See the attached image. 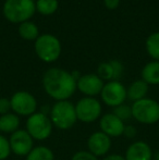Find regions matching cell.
<instances>
[{
  "label": "cell",
  "mask_w": 159,
  "mask_h": 160,
  "mask_svg": "<svg viewBox=\"0 0 159 160\" xmlns=\"http://www.w3.org/2000/svg\"><path fill=\"white\" fill-rule=\"evenodd\" d=\"M77 81L74 75L66 70L51 68L42 76V86L51 98L58 101L68 100L77 88Z\"/></svg>",
  "instance_id": "6da1fadb"
},
{
  "label": "cell",
  "mask_w": 159,
  "mask_h": 160,
  "mask_svg": "<svg viewBox=\"0 0 159 160\" xmlns=\"http://www.w3.org/2000/svg\"><path fill=\"white\" fill-rule=\"evenodd\" d=\"M36 3L34 0H6L2 12L9 22L21 24L34 15Z\"/></svg>",
  "instance_id": "7a4b0ae2"
},
{
  "label": "cell",
  "mask_w": 159,
  "mask_h": 160,
  "mask_svg": "<svg viewBox=\"0 0 159 160\" xmlns=\"http://www.w3.org/2000/svg\"><path fill=\"white\" fill-rule=\"evenodd\" d=\"M50 120L60 130L72 128L77 120L75 106L68 100L57 101L50 110Z\"/></svg>",
  "instance_id": "3957f363"
},
{
  "label": "cell",
  "mask_w": 159,
  "mask_h": 160,
  "mask_svg": "<svg viewBox=\"0 0 159 160\" xmlns=\"http://www.w3.org/2000/svg\"><path fill=\"white\" fill-rule=\"evenodd\" d=\"M34 48L37 57L47 63L56 61L61 55V44L59 39L50 34L40 35L35 42Z\"/></svg>",
  "instance_id": "277c9868"
},
{
  "label": "cell",
  "mask_w": 159,
  "mask_h": 160,
  "mask_svg": "<svg viewBox=\"0 0 159 160\" xmlns=\"http://www.w3.org/2000/svg\"><path fill=\"white\" fill-rule=\"evenodd\" d=\"M132 117L144 124H153L159 120V103L154 99L143 98L132 105Z\"/></svg>",
  "instance_id": "5b68a950"
},
{
  "label": "cell",
  "mask_w": 159,
  "mask_h": 160,
  "mask_svg": "<svg viewBox=\"0 0 159 160\" xmlns=\"http://www.w3.org/2000/svg\"><path fill=\"white\" fill-rule=\"evenodd\" d=\"M27 133L35 139L42 141L50 136L52 131V122L46 113L35 112L28 117L26 121Z\"/></svg>",
  "instance_id": "8992f818"
},
{
  "label": "cell",
  "mask_w": 159,
  "mask_h": 160,
  "mask_svg": "<svg viewBox=\"0 0 159 160\" xmlns=\"http://www.w3.org/2000/svg\"><path fill=\"white\" fill-rule=\"evenodd\" d=\"M75 112L77 119L82 122H94L100 117L102 105L97 99L93 97H85L77 101L75 106Z\"/></svg>",
  "instance_id": "52a82bcc"
},
{
  "label": "cell",
  "mask_w": 159,
  "mask_h": 160,
  "mask_svg": "<svg viewBox=\"0 0 159 160\" xmlns=\"http://www.w3.org/2000/svg\"><path fill=\"white\" fill-rule=\"evenodd\" d=\"M100 95L106 105L115 108L124 103L127 99V89L119 81H110L104 85Z\"/></svg>",
  "instance_id": "ba28073f"
},
{
  "label": "cell",
  "mask_w": 159,
  "mask_h": 160,
  "mask_svg": "<svg viewBox=\"0 0 159 160\" xmlns=\"http://www.w3.org/2000/svg\"><path fill=\"white\" fill-rule=\"evenodd\" d=\"M10 101L11 109L20 116H32L36 111V99L27 92H17L11 97Z\"/></svg>",
  "instance_id": "9c48e42d"
},
{
  "label": "cell",
  "mask_w": 159,
  "mask_h": 160,
  "mask_svg": "<svg viewBox=\"0 0 159 160\" xmlns=\"http://www.w3.org/2000/svg\"><path fill=\"white\" fill-rule=\"evenodd\" d=\"M10 148L17 156H27L33 149V137L27 131L17 130L10 137Z\"/></svg>",
  "instance_id": "30bf717a"
},
{
  "label": "cell",
  "mask_w": 159,
  "mask_h": 160,
  "mask_svg": "<svg viewBox=\"0 0 159 160\" xmlns=\"http://www.w3.org/2000/svg\"><path fill=\"white\" fill-rule=\"evenodd\" d=\"M104 81L97 74H85L77 78V87L87 97H93L102 93Z\"/></svg>",
  "instance_id": "8fae6325"
},
{
  "label": "cell",
  "mask_w": 159,
  "mask_h": 160,
  "mask_svg": "<svg viewBox=\"0 0 159 160\" xmlns=\"http://www.w3.org/2000/svg\"><path fill=\"white\" fill-rule=\"evenodd\" d=\"M87 146H88L89 152L96 157L104 156L110 149V137L102 132H95L89 136L87 141Z\"/></svg>",
  "instance_id": "7c38bea8"
},
{
  "label": "cell",
  "mask_w": 159,
  "mask_h": 160,
  "mask_svg": "<svg viewBox=\"0 0 159 160\" xmlns=\"http://www.w3.org/2000/svg\"><path fill=\"white\" fill-rule=\"evenodd\" d=\"M100 128L102 132L108 135L109 137H118L123 134L125 125L123 124V121L115 116L113 113H107L102 116L100 119Z\"/></svg>",
  "instance_id": "4fadbf2b"
},
{
  "label": "cell",
  "mask_w": 159,
  "mask_h": 160,
  "mask_svg": "<svg viewBox=\"0 0 159 160\" xmlns=\"http://www.w3.org/2000/svg\"><path fill=\"white\" fill-rule=\"evenodd\" d=\"M152 149L145 142L131 144L125 152V160H152Z\"/></svg>",
  "instance_id": "5bb4252c"
},
{
  "label": "cell",
  "mask_w": 159,
  "mask_h": 160,
  "mask_svg": "<svg viewBox=\"0 0 159 160\" xmlns=\"http://www.w3.org/2000/svg\"><path fill=\"white\" fill-rule=\"evenodd\" d=\"M147 92H148V84L146 82H144L143 80L135 81L127 89V98L135 102V101L145 98Z\"/></svg>",
  "instance_id": "9a60e30c"
},
{
  "label": "cell",
  "mask_w": 159,
  "mask_h": 160,
  "mask_svg": "<svg viewBox=\"0 0 159 160\" xmlns=\"http://www.w3.org/2000/svg\"><path fill=\"white\" fill-rule=\"evenodd\" d=\"M143 81L147 84H159V61L148 62L142 70Z\"/></svg>",
  "instance_id": "2e32d148"
},
{
  "label": "cell",
  "mask_w": 159,
  "mask_h": 160,
  "mask_svg": "<svg viewBox=\"0 0 159 160\" xmlns=\"http://www.w3.org/2000/svg\"><path fill=\"white\" fill-rule=\"evenodd\" d=\"M20 125V119L14 113H7L0 117V131L4 133H14Z\"/></svg>",
  "instance_id": "e0dca14e"
},
{
  "label": "cell",
  "mask_w": 159,
  "mask_h": 160,
  "mask_svg": "<svg viewBox=\"0 0 159 160\" xmlns=\"http://www.w3.org/2000/svg\"><path fill=\"white\" fill-rule=\"evenodd\" d=\"M19 34L25 40H36L39 37L38 28L36 26V24L31 21H26L20 24Z\"/></svg>",
  "instance_id": "ac0fdd59"
},
{
  "label": "cell",
  "mask_w": 159,
  "mask_h": 160,
  "mask_svg": "<svg viewBox=\"0 0 159 160\" xmlns=\"http://www.w3.org/2000/svg\"><path fill=\"white\" fill-rule=\"evenodd\" d=\"M146 51L155 61H159V32L153 33L146 39Z\"/></svg>",
  "instance_id": "d6986e66"
},
{
  "label": "cell",
  "mask_w": 159,
  "mask_h": 160,
  "mask_svg": "<svg viewBox=\"0 0 159 160\" xmlns=\"http://www.w3.org/2000/svg\"><path fill=\"white\" fill-rule=\"evenodd\" d=\"M26 160H55V156L48 147L38 146L31 150Z\"/></svg>",
  "instance_id": "ffe728a7"
},
{
  "label": "cell",
  "mask_w": 159,
  "mask_h": 160,
  "mask_svg": "<svg viewBox=\"0 0 159 160\" xmlns=\"http://www.w3.org/2000/svg\"><path fill=\"white\" fill-rule=\"evenodd\" d=\"M59 7L58 0H37L36 10L42 15H51Z\"/></svg>",
  "instance_id": "44dd1931"
},
{
  "label": "cell",
  "mask_w": 159,
  "mask_h": 160,
  "mask_svg": "<svg viewBox=\"0 0 159 160\" xmlns=\"http://www.w3.org/2000/svg\"><path fill=\"white\" fill-rule=\"evenodd\" d=\"M97 75L102 78V81H115V71H113V65L111 61L104 62L98 67Z\"/></svg>",
  "instance_id": "7402d4cb"
},
{
  "label": "cell",
  "mask_w": 159,
  "mask_h": 160,
  "mask_svg": "<svg viewBox=\"0 0 159 160\" xmlns=\"http://www.w3.org/2000/svg\"><path fill=\"white\" fill-rule=\"evenodd\" d=\"M112 113L117 118H119L121 121L129 120V119L132 118V107L129 105H125V103H122V105L113 108Z\"/></svg>",
  "instance_id": "603a6c76"
},
{
  "label": "cell",
  "mask_w": 159,
  "mask_h": 160,
  "mask_svg": "<svg viewBox=\"0 0 159 160\" xmlns=\"http://www.w3.org/2000/svg\"><path fill=\"white\" fill-rule=\"evenodd\" d=\"M11 152L10 143L4 136L0 135V160H4L9 157Z\"/></svg>",
  "instance_id": "cb8c5ba5"
},
{
  "label": "cell",
  "mask_w": 159,
  "mask_h": 160,
  "mask_svg": "<svg viewBox=\"0 0 159 160\" xmlns=\"http://www.w3.org/2000/svg\"><path fill=\"white\" fill-rule=\"evenodd\" d=\"M72 160H98V159L91 152L82 150V152H77V154L73 155Z\"/></svg>",
  "instance_id": "d4e9b609"
},
{
  "label": "cell",
  "mask_w": 159,
  "mask_h": 160,
  "mask_svg": "<svg viewBox=\"0 0 159 160\" xmlns=\"http://www.w3.org/2000/svg\"><path fill=\"white\" fill-rule=\"evenodd\" d=\"M111 63L113 65V71H115V81H118L123 74V65L118 60H111Z\"/></svg>",
  "instance_id": "484cf974"
},
{
  "label": "cell",
  "mask_w": 159,
  "mask_h": 160,
  "mask_svg": "<svg viewBox=\"0 0 159 160\" xmlns=\"http://www.w3.org/2000/svg\"><path fill=\"white\" fill-rule=\"evenodd\" d=\"M11 109V101L8 98H0V114L9 113Z\"/></svg>",
  "instance_id": "4316f807"
},
{
  "label": "cell",
  "mask_w": 159,
  "mask_h": 160,
  "mask_svg": "<svg viewBox=\"0 0 159 160\" xmlns=\"http://www.w3.org/2000/svg\"><path fill=\"white\" fill-rule=\"evenodd\" d=\"M104 3L107 9L109 10H115L119 7L120 0H104Z\"/></svg>",
  "instance_id": "83f0119b"
},
{
  "label": "cell",
  "mask_w": 159,
  "mask_h": 160,
  "mask_svg": "<svg viewBox=\"0 0 159 160\" xmlns=\"http://www.w3.org/2000/svg\"><path fill=\"white\" fill-rule=\"evenodd\" d=\"M123 134H124L127 137L132 138V137H134L136 135V128H134L133 125H127V127L124 128V132H123Z\"/></svg>",
  "instance_id": "f1b7e54d"
},
{
  "label": "cell",
  "mask_w": 159,
  "mask_h": 160,
  "mask_svg": "<svg viewBox=\"0 0 159 160\" xmlns=\"http://www.w3.org/2000/svg\"><path fill=\"white\" fill-rule=\"evenodd\" d=\"M102 160H125V158L121 155H110V156H107Z\"/></svg>",
  "instance_id": "f546056e"
},
{
  "label": "cell",
  "mask_w": 159,
  "mask_h": 160,
  "mask_svg": "<svg viewBox=\"0 0 159 160\" xmlns=\"http://www.w3.org/2000/svg\"><path fill=\"white\" fill-rule=\"evenodd\" d=\"M154 159H155V160H159V152L155 155V158H154Z\"/></svg>",
  "instance_id": "4dcf8cb0"
}]
</instances>
